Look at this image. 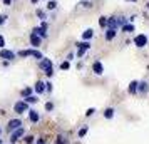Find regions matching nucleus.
Segmentation results:
<instances>
[{"label": "nucleus", "instance_id": "f257e3e1", "mask_svg": "<svg viewBox=\"0 0 149 144\" xmlns=\"http://www.w3.org/2000/svg\"><path fill=\"white\" fill-rule=\"evenodd\" d=\"M17 55L22 57V59H25V57H34V59H37V61H42V59H44L42 52H40V50H37V49H25V50H19Z\"/></svg>", "mask_w": 149, "mask_h": 144}, {"label": "nucleus", "instance_id": "f03ea898", "mask_svg": "<svg viewBox=\"0 0 149 144\" xmlns=\"http://www.w3.org/2000/svg\"><path fill=\"white\" fill-rule=\"evenodd\" d=\"M148 42H149V39H148L146 34H137V35H134V39H132V44H134L137 49H144L148 45Z\"/></svg>", "mask_w": 149, "mask_h": 144}, {"label": "nucleus", "instance_id": "7ed1b4c3", "mask_svg": "<svg viewBox=\"0 0 149 144\" xmlns=\"http://www.w3.org/2000/svg\"><path fill=\"white\" fill-rule=\"evenodd\" d=\"M30 111V107H29V104L24 101V99H20V101H17V102L14 104V112L15 114H24V112H29Z\"/></svg>", "mask_w": 149, "mask_h": 144}, {"label": "nucleus", "instance_id": "20e7f679", "mask_svg": "<svg viewBox=\"0 0 149 144\" xmlns=\"http://www.w3.org/2000/svg\"><path fill=\"white\" fill-rule=\"evenodd\" d=\"M24 124H22V121L19 119V117H15V119H10L7 124V132H14V131H17L19 127H22Z\"/></svg>", "mask_w": 149, "mask_h": 144}, {"label": "nucleus", "instance_id": "39448f33", "mask_svg": "<svg viewBox=\"0 0 149 144\" xmlns=\"http://www.w3.org/2000/svg\"><path fill=\"white\" fill-rule=\"evenodd\" d=\"M29 40H30V45H32L34 49H39V47L42 45V40H44V39H42L40 35L34 34V32H30V37H29Z\"/></svg>", "mask_w": 149, "mask_h": 144}, {"label": "nucleus", "instance_id": "423d86ee", "mask_svg": "<svg viewBox=\"0 0 149 144\" xmlns=\"http://www.w3.org/2000/svg\"><path fill=\"white\" fill-rule=\"evenodd\" d=\"M25 134V129H24V126L22 127H19L17 131H14V132H10V143L14 144V143H17L19 139H20L22 136Z\"/></svg>", "mask_w": 149, "mask_h": 144}, {"label": "nucleus", "instance_id": "0eeeda50", "mask_svg": "<svg viewBox=\"0 0 149 144\" xmlns=\"http://www.w3.org/2000/svg\"><path fill=\"white\" fill-rule=\"evenodd\" d=\"M15 52L14 50H8V49H0V59H3V61H12L15 59Z\"/></svg>", "mask_w": 149, "mask_h": 144}, {"label": "nucleus", "instance_id": "6e6552de", "mask_svg": "<svg viewBox=\"0 0 149 144\" xmlns=\"http://www.w3.org/2000/svg\"><path fill=\"white\" fill-rule=\"evenodd\" d=\"M92 72L95 76H102L104 74V64L101 61H94L92 62Z\"/></svg>", "mask_w": 149, "mask_h": 144}, {"label": "nucleus", "instance_id": "1a4fd4ad", "mask_svg": "<svg viewBox=\"0 0 149 144\" xmlns=\"http://www.w3.org/2000/svg\"><path fill=\"white\" fill-rule=\"evenodd\" d=\"M137 90H139V81H131L127 86V94L137 96Z\"/></svg>", "mask_w": 149, "mask_h": 144}, {"label": "nucleus", "instance_id": "9d476101", "mask_svg": "<svg viewBox=\"0 0 149 144\" xmlns=\"http://www.w3.org/2000/svg\"><path fill=\"white\" fill-rule=\"evenodd\" d=\"M39 67L45 72V70H49V69H52L54 67V64H52V61L50 59H47V57H44L42 61H39Z\"/></svg>", "mask_w": 149, "mask_h": 144}, {"label": "nucleus", "instance_id": "9b49d317", "mask_svg": "<svg viewBox=\"0 0 149 144\" xmlns=\"http://www.w3.org/2000/svg\"><path fill=\"white\" fill-rule=\"evenodd\" d=\"M34 92L37 94V96L44 94V92H45V82H44V81H37L35 86H34Z\"/></svg>", "mask_w": 149, "mask_h": 144}, {"label": "nucleus", "instance_id": "f8f14e48", "mask_svg": "<svg viewBox=\"0 0 149 144\" xmlns=\"http://www.w3.org/2000/svg\"><path fill=\"white\" fill-rule=\"evenodd\" d=\"M148 92H149V84H148V81H139V90H137V94L146 96Z\"/></svg>", "mask_w": 149, "mask_h": 144}, {"label": "nucleus", "instance_id": "ddd939ff", "mask_svg": "<svg viewBox=\"0 0 149 144\" xmlns=\"http://www.w3.org/2000/svg\"><path fill=\"white\" fill-rule=\"evenodd\" d=\"M107 29H114V30H119V22H117V17L116 15H112V17H109L107 20Z\"/></svg>", "mask_w": 149, "mask_h": 144}, {"label": "nucleus", "instance_id": "4468645a", "mask_svg": "<svg viewBox=\"0 0 149 144\" xmlns=\"http://www.w3.org/2000/svg\"><path fill=\"white\" fill-rule=\"evenodd\" d=\"M27 114H29V119H30V122L37 124L39 121H40V114H39V112H37L35 109H30V111L27 112Z\"/></svg>", "mask_w": 149, "mask_h": 144}, {"label": "nucleus", "instance_id": "2eb2a0df", "mask_svg": "<svg viewBox=\"0 0 149 144\" xmlns=\"http://www.w3.org/2000/svg\"><path fill=\"white\" fill-rule=\"evenodd\" d=\"M116 35H117V30H114V29H106V32H104V39L107 42L114 40Z\"/></svg>", "mask_w": 149, "mask_h": 144}, {"label": "nucleus", "instance_id": "dca6fc26", "mask_svg": "<svg viewBox=\"0 0 149 144\" xmlns=\"http://www.w3.org/2000/svg\"><path fill=\"white\" fill-rule=\"evenodd\" d=\"M94 39V30L92 29H86L84 32H82V40H92Z\"/></svg>", "mask_w": 149, "mask_h": 144}, {"label": "nucleus", "instance_id": "f3484780", "mask_svg": "<svg viewBox=\"0 0 149 144\" xmlns=\"http://www.w3.org/2000/svg\"><path fill=\"white\" fill-rule=\"evenodd\" d=\"M114 114H116L114 107H106V109H104V112H102L104 119H112V117H114Z\"/></svg>", "mask_w": 149, "mask_h": 144}, {"label": "nucleus", "instance_id": "a211bd4d", "mask_svg": "<svg viewBox=\"0 0 149 144\" xmlns=\"http://www.w3.org/2000/svg\"><path fill=\"white\" fill-rule=\"evenodd\" d=\"M32 32H34V34H37V35H40L42 39H47V29L35 27V29H32Z\"/></svg>", "mask_w": 149, "mask_h": 144}, {"label": "nucleus", "instance_id": "6ab92c4d", "mask_svg": "<svg viewBox=\"0 0 149 144\" xmlns=\"http://www.w3.org/2000/svg\"><path fill=\"white\" fill-rule=\"evenodd\" d=\"M134 30H136V27H134V24H131V22L121 27V32H124V34H131V32H134Z\"/></svg>", "mask_w": 149, "mask_h": 144}, {"label": "nucleus", "instance_id": "aec40b11", "mask_svg": "<svg viewBox=\"0 0 149 144\" xmlns=\"http://www.w3.org/2000/svg\"><path fill=\"white\" fill-rule=\"evenodd\" d=\"M75 47H77V49H82V50H86V52H87L89 49H91V42H89V40L77 42V44H75Z\"/></svg>", "mask_w": 149, "mask_h": 144}, {"label": "nucleus", "instance_id": "412c9836", "mask_svg": "<svg viewBox=\"0 0 149 144\" xmlns=\"http://www.w3.org/2000/svg\"><path fill=\"white\" fill-rule=\"evenodd\" d=\"M107 20H109V17H106V15H101V17H99V27L106 30V29H107Z\"/></svg>", "mask_w": 149, "mask_h": 144}, {"label": "nucleus", "instance_id": "4be33fe9", "mask_svg": "<svg viewBox=\"0 0 149 144\" xmlns=\"http://www.w3.org/2000/svg\"><path fill=\"white\" fill-rule=\"evenodd\" d=\"M32 92H34V89L32 87H24V89L20 90V96L25 99V97H29V96H32Z\"/></svg>", "mask_w": 149, "mask_h": 144}, {"label": "nucleus", "instance_id": "5701e85b", "mask_svg": "<svg viewBox=\"0 0 149 144\" xmlns=\"http://www.w3.org/2000/svg\"><path fill=\"white\" fill-rule=\"evenodd\" d=\"M89 132V126H82L81 129L77 131V136H79V139H82V137H86V134Z\"/></svg>", "mask_w": 149, "mask_h": 144}, {"label": "nucleus", "instance_id": "b1692460", "mask_svg": "<svg viewBox=\"0 0 149 144\" xmlns=\"http://www.w3.org/2000/svg\"><path fill=\"white\" fill-rule=\"evenodd\" d=\"M35 15H37L40 20H45V19H47V14H45V10H42V8H37V10H35Z\"/></svg>", "mask_w": 149, "mask_h": 144}, {"label": "nucleus", "instance_id": "393cba45", "mask_svg": "<svg viewBox=\"0 0 149 144\" xmlns=\"http://www.w3.org/2000/svg\"><path fill=\"white\" fill-rule=\"evenodd\" d=\"M117 22H119V27H122V25L129 24V19L127 17H124V15H117Z\"/></svg>", "mask_w": 149, "mask_h": 144}, {"label": "nucleus", "instance_id": "a878e982", "mask_svg": "<svg viewBox=\"0 0 149 144\" xmlns=\"http://www.w3.org/2000/svg\"><path fill=\"white\" fill-rule=\"evenodd\" d=\"M24 101H25L27 104H35V102H39V97L37 96H29V97H25Z\"/></svg>", "mask_w": 149, "mask_h": 144}, {"label": "nucleus", "instance_id": "bb28decb", "mask_svg": "<svg viewBox=\"0 0 149 144\" xmlns=\"http://www.w3.org/2000/svg\"><path fill=\"white\" fill-rule=\"evenodd\" d=\"M47 10H55V8H57V2H55V0H47Z\"/></svg>", "mask_w": 149, "mask_h": 144}, {"label": "nucleus", "instance_id": "cd10ccee", "mask_svg": "<svg viewBox=\"0 0 149 144\" xmlns=\"http://www.w3.org/2000/svg\"><path fill=\"white\" fill-rule=\"evenodd\" d=\"M59 67H61V70H69V69H70V62L64 61V62H61V65H59Z\"/></svg>", "mask_w": 149, "mask_h": 144}, {"label": "nucleus", "instance_id": "c85d7f7f", "mask_svg": "<svg viewBox=\"0 0 149 144\" xmlns=\"http://www.w3.org/2000/svg\"><path fill=\"white\" fill-rule=\"evenodd\" d=\"M24 141H25V144H34L35 137H34V136H30V134H29V136H25V137H24Z\"/></svg>", "mask_w": 149, "mask_h": 144}, {"label": "nucleus", "instance_id": "c756f323", "mask_svg": "<svg viewBox=\"0 0 149 144\" xmlns=\"http://www.w3.org/2000/svg\"><path fill=\"white\" fill-rule=\"evenodd\" d=\"M45 111H47V112H52V111H54V102H50V101L45 102Z\"/></svg>", "mask_w": 149, "mask_h": 144}, {"label": "nucleus", "instance_id": "7c9ffc66", "mask_svg": "<svg viewBox=\"0 0 149 144\" xmlns=\"http://www.w3.org/2000/svg\"><path fill=\"white\" fill-rule=\"evenodd\" d=\"M95 114V107H89L87 111H86V117H91Z\"/></svg>", "mask_w": 149, "mask_h": 144}, {"label": "nucleus", "instance_id": "2f4dec72", "mask_svg": "<svg viewBox=\"0 0 149 144\" xmlns=\"http://www.w3.org/2000/svg\"><path fill=\"white\" fill-rule=\"evenodd\" d=\"M79 5H81V7H84V8H89V7H91V5H92V3H91L89 0H82V2H81V3H79Z\"/></svg>", "mask_w": 149, "mask_h": 144}, {"label": "nucleus", "instance_id": "473e14b6", "mask_svg": "<svg viewBox=\"0 0 149 144\" xmlns=\"http://www.w3.org/2000/svg\"><path fill=\"white\" fill-rule=\"evenodd\" d=\"M52 89H54V87H52V82H45V92H49V94H50V92H52Z\"/></svg>", "mask_w": 149, "mask_h": 144}, {"label": "nucleus", "instance_id": "72a5a7b5", "mask_svg": "<svg viewBox=\"0 0 149 144\" xmlns=\"http://www.w3.org/2000/svg\"><path fill=\"white\" fill-rule=\"evenodd\" d=\"M84 54H86V50H82V49H77V59H82V57H84Z\"/></svg>", "mask_w": 149, "mask_h": 144}, {"label": "nucleus", "instance_id": "f704fd0d", "mask_svg": "<svg viewBox=\"0 0 149 144\" xmlns=\"http://www.w3.org/2000/svg\"><path fill=\"white\" fill-rule=\"evenodd\" d=\"M55 144H65V139H64L62 136H59L57 137V141H55Z\"/></svg>", "mask_w": 149, "mask_h": 144}, {"label": "nucleus", "instance_id": "c9c22d12", "mask_svg": "<svg viewBox=\"0 0 149 144\" xmlns=\"http://www.w3.org/2000/svg\"><path fill=\"white\" fill-rule=\"evenodd\" d=\"M45 76H47V77H52V76H54V67L49 69V70H45Z\"/></svg>", "mask_w": 149, "mask_h": 144}, {"label": "nucleus", "instance_id": "e433bc0d", "mask_svg": "<svg viewBox=\"0 0 149 144\" xmlns=\"http://www.w3.org/2000/svg\"><path fill=\"white\" fill-rule=\"evenodd\" d=\"M7 22V15H0V25H3Z\"/></svg>", "mask_w": 149, "mask_h": 144}, {"label": "nucleus", "instance_id": "4c0bfd02", "mask_svg": "<svg viewBox=\"0 0 149 144\" xmlns=\"http://www.w3.org/2000/svg\"><path fill=\"white\" fill-rule=\"evenodd\" d=\"M0 49H5V39L0 35Z\"/></svg>", "mask_w": 149, "mask_h": 144}, {"label": "nucleus", "instance_id": "58836bf2", "mask_svg": "<svg viewBox=\"0 0 149 144\" xmlns=\"http://www.w3.org/2000/svg\"><path fill=\"white\" fill-rule=\"evenodd\" d=\"M136 19H137V15H131V17H129V22H131V24H134V20H136Z\"/></svg>", "mask_w": 149, "mask_h": 144}, {"label": "nucleus", "instance_id": "ea45409f", "mask_svg": "<svg viewBox=\"0 0 149 144\" xmlns=\"http://www.w3.org/2000/svg\"><path fill=\"white\" fill-rule=\"evenodd\" d=\"M72 59H74V54H72V52H70V54H67V59H65V61H69V62H70Z\"/></svg>", "mask_w": 149, "mask_h": 144}, {"label": "nucleus", "instance_id": "a19ab883", "mask_svg": "<svg viewBox=\"0 0 149 144\" xmlns=\"http://www.w3.org/2000/svg\"><path fill=\"white\" fill-rule=\"evenodd\" d=\"M3 5H7V7H10V5H12V0H3Z\"/></svg>", "mask_w": 149, "mask_h": 144}, {"label": "nucleus", "instance_id": "79ce46f5", "mask_svg": "<svg viewBox=\"0 0 149 144\" xmlns=\"http://www.w3.org/2000/svg\"><path fill=\"white\" fill-rule=\"evenodd\" d=\"M37 144H45V139H42V137L40 139H37Z\"/></svg>", "mask_w": 149, "mask_h": 144}, {"label": "nucleus", "instance_id": "37998d69", "mask_svg": "<svg viewBox=\"0 0 149 144\" xmlns=\"http://www.w3.org/2000/svg\"><path fill=\"white\" fill-rule=\"evenodd\" d=\"M30 2H32V3H34V5H35V3H39L40 0H30Z\"/></svg>", "mask_w": 149, "mask_h": 144}, {"label": "nucleus", "instance_id": "c03bdc74", "mask_svg": "<svg viewBox=\"0 0 149 144\" xmlns=\"http://www.w3.org/2000/svg\"><path fill=\"white\" fill-rule=\"evenodd\" d=\"M146 8H148V10H149V0H148V2H146Z\"/></svg>", "mask_w": 149, "mask_h": 144}, {"label": "nucleus", "instance_id": "a18cd8bd", "mask_svg": "<svg viewBox=\"0 0 149 144\" xmlns=\"http://www.w3.org/2000/svg\"><path fill=\"white\" fill-rule=\"evenodd\" d=\"M126 2H137V0H126Z\"/></svg>", "mask_w": 149, "mask_h": 144}, {"label": "nucleus", "instance_id": "49530a36", "mask_svg": "<svg viewBox=\"0 0 149 144\" xmlns=\"http://www.w3.org/2000/svg\"><path fill=\"white\" fill-rule=\"evenodd\" d=\"M0 144H2V139H0Z\"/></svg>", "mask_w": 149, "mask_h": 144}, {"label": "nucleus", "instance_id": "de8ad7c7", "mask_svg": "<svg viewBox=\"0 0 149 144\" xmlns=\"http://www.w3.org/2000/svg\"><path fill=\"white\" fill-rule=\"evenodd\" d=\"M0 134H2V131H0Z\"/></svg>", "mask_w": 149, "mask_h": 144}]
</instances>
